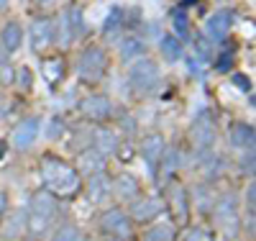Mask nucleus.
Returning <instances> with one entry per match:
<instances>
[{
	"mask_svg": "<svg viewBox=\"0 0 256 241\" xmlns=\"http://www.w3.org/2000/svg\"><path fill=\"white\" fill-rule=\"evenodd\" d=\"M41 180H44V190L52 192L54 198H74L82 187V177L77 167L64 162L54 154L41 157Z\"/></svg>",
	"mask_w": 256,
	"mask_h": 241,
	"instance_id": "1",
	"label": "nucleus"
},
{
	"mask_svg": "<svg viewBox=\"0 0 256 241\" xmlns=\"http://www.w3.org/2000/svg\"><path fill=\"white\" fill-rule=\"evenodd\" d=\"M59 215V203L52 192L46 190H38L34 192V198L28 203V210H26V233L34 238V241H41L54 226Z\"/></svg>",
	"mask_w": 256,
	"mask_h": 241,
	"instance_id": "2",
	"label": "nucleus"
},
{
	"mask_svg": "<svg viewBox=\"0 0 256 241\" xmlns=\"http://www.w3.org/2000/svg\"><path fill=\"white\" fill-rule=\"evenodd\" d=\"M162 85V72L159 64L154 59H138L131 70H128V87L138 95V98H148L159 90Z\"/></svg>",
	"mask_w": 256,
	"mask_h": 241,
	"instance_id": "3",
	"label": "nucleus"
},
{
	"mask_svg": "<svg viewBox=\"0 0 256 241\" xmlns=\"http://www.w3.org/2000/svg\"><path fill=\"white\" fill-rule=\"evenodd\" d=\"M210 213H212L216 226L228 238H236L238 236V231H241V215H238V198L233 192H226L223 198H218Z\"/></svg>",
	"mask_w": 256,
	"mask_h": 241,
	"instance_id": "4",
	"label": "nucleus"
},
{
	"mask_svg": "<svg viewBox=\"0 0 256 241\" xmlns=\"http://www.w3.org/2000/svg\"><path fill=\"white\" fill-rule=\"evenodd\" d=\"M108 72V54H105L102 47L98 44H90L88 49L80 54V62H77V77L82 82H100Z\"/></svg>",
	"mask_w": 256,
	"mask_h": 241,
	"instance_id": "5",
	"label": "nucleus"
},
{
	"mask_svg": "<svg viewBox=\"0 0 256 241\" xmlns=\"http://www.w3.org/2000/svg\"><path fill=\"white\" fill-rule=\"evenodd\" d=\"M100 226H102L105 233L118 238V241H131V236H134V221H131V215H128L123 208L105 210L100 215Z\"/></svg>",
	"mask_w": 256,
	"mask_h": 241,
	"instance_id": "6",
	"label": "nucleus"
},
{
	"mask_svg": "<svg viewBox=\"0 0 256 241\" xmlns=\"http://www.w3.org/2000/svg\"><path fill=\"white\" fill-rule=\"evenodd\" d=\"M190 139H192V146L198 151L212 149V144L218 139V128H216V121H212V116L208 111H200L195 116V121L190 126Z\"/></svg>",
	"mask_w": 256,
	"mask_h": 241,
	"instance_id": "7",
	"label": "nucleus"
},
{
	"mask_svg": "<svg viewBox=\"0 0 256 241\" xmlns=\"http://www.w3.org/2000/svg\"><path fill=\"white\" fill-rule=\"evenodd\" d=\"M166 198H169V210H172L174 221L184 223L187 215H190V205H192L187 187L180 185L177 180H169V185H166Z\"/></svg>",
	"mask_w": 256,
	"mask_h": 241,
	"instance_id": "8",
	"label": "nucleus"
},
{
	"mask_svg": "<svg viewBox=\"0 0 256 241\" xmlns=\"http://www.w3.org/2000/svg\"><path fill=\"white\" fill-rule=\"evenodd\" d=\"M38 128H41L38 118H24V121H20V123L13 128V134H10V144H13V149H16V151H26V149H31L34 141L38 139Z\"/></svg>",
	"mask_w": 256,
	"mask_h": 241,
	"instance_id": "9",
	"label": "nucleus"
},
{
	"mask_svg": "<svg viewBox=\"0 0 256 241\" xmlns=\"http://www.w3.org/2000/svg\"><path fill=\"white\" fill-rule=\"evenodd\" d=\"M162 210H164V200L162 198H144V200H134L131 203L128 215H131L134 223H148V221H154Z\"/></svg>",
	"mask_w": 256,
	"mask_h": 241,
	"instance_id": "10",
	"label": "nucleus"
},
{
	"mask_svg": "<svg viewBox=\"0 0 256 241\" xmlns=\"http://www.w3.org/2000/svg\"><path fill=\"white\" fill-rule=\"evenodd\" d=\"M162 154H164V141L159 134H152L146 136V141L141 144V159L146 162L152 177H159V162H162Z\"/></svg>",
	"mask_w": 256,
	"mask_h": 241,
	"instance_id": "11",
	"label": "nucleus"
},
{
	"mask_svg": "<svg viewBox=\"0 0 256 241\" xmlns=\"http://www.w3.org/2000/svg\"><path fill=\"white\" fill-rule=\"evenodd\" d=\"M31 49L34 52H46V47H52V41H54V24H52V18H36L31 29Z\"/></svg>",
	"mask_w": 256,
	"mask_h": 241,
	"instance_id": "12",
	"label": "nucleus"
},
{
	"mask_svg": "<svg viewBox=\"0 0 256 241\" xmlns=\"http://www.w3.org/2000/svg\"><path fill=\"white\" fill-rule=\"evenodd\" d=\"M82 113H84V118L92 121V123H102L105 118H110L113 105H110V100L105 95H88L82 100Z\"/></svg>",
	"mask_w": 256,
	"mask_h": 241,
	"instance_id": "13",
	"label": "nucleus"
},
{
	"mask_svg": "<svg viewBox=\"0 0 256 241\" xmlns=\"http://www.w3.org/2000/svg\"><path fill=\"white\" fill-rule=\"evenodd\" d=\"M233 26V11H218L216 16H210L208 26H205V39L212 44V41H223L228 36Z\"/></svg>",
	"mask_w": 256,
	"mask_h": 241,
	"instance_id": "14",
	"label": "nucleus"
},
{
	"mask_svg": "<svg viewBox=\"0 0 256 241\" xmlns=\"http://www.w3.org/2000/svg\"><path fill=\"white\" fill-rule=\"evenodd\" d=\"M92 149L98 151V154H102V157H113V154H118V149H120V139H118V134L113 128H95L92 131Z\"/></svg>",
	"mask_w": 256,
	"mask_h": 241,
	"instance_id": "15",
	"label": "nucleus"
},
{
	"mask_svg": "<svg viewBox=\"0 0 256 241\" xmlns=\"http://www.w3.org/2000/svg\"><path fill=\"white\" fill-rule=\"evenodd\" d=\"M110 192H113V182L105 172H98V174H92V177H88V198H90V203H95V205L105 203L110 198Z\"/></svg>",
	"mask_w": 256,
	"mask_h": 241,
	"instance_id": "16",
	"label": "nucleus"
},
{
	"mask_svg": "<svg viewBox=\"0 0 256 241\" xmlns=\"http://www.w3.org/2000/svg\"><path fill=\"white\" fill-rule=\"evenodd\" d=\"M113 195L123 203H128V200L134 203L141 195V185L136 182V177H131V174H120V177L113 182Z\"/></svg>",
	"mask_w": 256,
	"mask_h": 241,
	"instance_id": "17",
	"label": "nucleus"
},
{
	"mask_svg": "<svg viewBox=\"0 0 256 241\" xmlns=\"http://www.w3.org/2000/svg\"><path fill=\"white\" fill-rule=\"evenodd\" d=\"M228 144L236 146V149H254V126L233 123L228 128Z\"/></svg>",
	"mask_w": 256,
	"mask_h": 241,
	"instance_id": "18",
	"label": "nucleus"
},
{
	"mask_svg": "<svg viewBox=\"0 0 256 241\" xmlns=\"http://www.w3.org/2000/svg\"><path fill=\"white\" fill-rule=\"evenodd\" d=\"M80 177L82 174H88V177H92V174L98 172H105V157L98 154L95 149H84L82 154H80Z\"/></svg>",
	"mask_w": 256,
	"mask_h": 241,
	"instance_id": "19",
	"label": "nucleus"
},
{
	"mask_svg": "<svg viewBox=\"0 0 256 241\" xmlns=\"http://www.w3.org/2000/svg\"><path fill=\"white\" fill-rule=\"evenodd\" d=\"M20 41H24V29H20V24H16V21L6 24L3 31H0V49L3 52H16L20 47Z\"/></svg>",
	"mask_w": 256,
	"mask_h": 241,
	"instance_id": "20",
	"label": "nucleus"
},
{
	"mask_svg": "<svg viewBox=\"0 0 256 241\" xmlns=\"http://www.w3.org/2000/svg\"><path fill=\"white\" fill-rule=\"evenodd\" d=\"M182 164H184V159H182V151H180L177 146L164 149L162 162H159V167H162V177H164V180H172V177H174V172H177Z\"/></svg>",
	"mask_w": 256,
	"mask_h": 241,
	"instance_id": "21",
	"label": "nucleus"
},
{
	"mask_svg": "<svg viewBox=\"0 0 256 241\" xmlns=\"http://www.w3.org/2000/svg\"><path fill=\"white\" fill-rule=\"evenodd\" d=\"M146 54V44H144V39H138V36H126L123 41H120V59L128 64V62H134V59H138V57H144Z\"/></svg>",
	"mask_w": 256,
	"mask_h": 241,
	"instance_id": "22",
	"label": "nucleus"
},
{
	"mask_svg": "<svg viewBox=\"0 0 256 241\" xmlns=\"http://www.w3.org/2000/svg\"><path fill=\"white\" fill-rule=\"evenodd\" d=\"M198 154L202 157V159H200V167H202V172H205V180H216L218 174H220V169H223V159H220L218 154H212L210 149L198 151Z\"/></svg>",
	"mask_w": 256,
	"mask_h": 241,
	"instance_id": "23",
	"label": "nucleus"
},
{
	"mask_svg": "<svg viewBox=\"0 0 256 241\" xmlns=\"http://www.w3.org/2000/svg\"><path fill=\"white\" fill-rule=\"evenodd\" d=\"M190 198H195V205H198V210H200L202 215H208V213L212 210V205H216V200H212V192H210L208 185H195V187H192V192H190Z\"/></svg>",
	"mask_w": 256,
	"mask_h": 241,
	"instance_id": "24",
	"label": "nucleus"
},
{
	"mask_svg": "<svg viewBox=\"0 0 256 241\" xmlns=\"http://www.w3.org/2000/svg\"><path fill=\"white\" fill-rule=\"evenodd\" d=\"M126 24V16H123V8H110V13H108V18H105V26H102V34L105 36H116L118 31H120V26Z\"/></svg>",
	"mask_w": 256,
	"mask_h": 241,
	"instance_id": "25",
	"label": "nucleus"
},
{
	"mask_svg": "<svg viewBox=\"0 0 256 241\" xmlns=\"http://www.w3.org/2000/svg\"><path fill=\"white\" fill-rule=\"evenodd\" d=\"M162 52H164V57H166L169 62L182 59V41H180L177 36H164V39H162Z\"/></svg>",
	"mask_w": 256,
	"mask_h": 241,
	"instance_id": "26",
	"label": "nucleus"
},
{
	"mask_svg": "<svg viewBox=\"0 0 256 241\" xmlns=\"http://www.w3.org/2000/svg\"><path fill=\"white\" fill-rule=\"evenodd\" d=\"M52 241H84V238H82V231L74 223H62Z\"/></svg>",
	"mask_w": 256,
	"mask_h": 241,
	"instance_id": "27",
	"label": "nucleus"
},
{
	"mask_svg": "<svg viewBox=\"0 0 256 241\" xmlns=\"http://www.w3.org/2000/svg\"><path fill=\"white\" fill-rule=\"evenodd\" d=\"M67 21H70V29H72V34H74V39L77 36H82L84 34V21H82V11L80 8H70L67 13Z\"/></svg>",
	"mask_w": 256,
	"mask_h": 241,
	"instance_id": "28",
	"label": "nucleus"
},
{
	"mask_svg": "<svg viewBox=\"0 0 256 241\" xmlns=\"http://www.w3.org/2000/svg\"><path fill=\"white\" fill-rule=\"evenodd\" d=\"M172 238H174V233L169 226H152L144 236V241H172Z\"/></svg>",
	"mask_w": 256,
	"mask_h": 241,
	"instance_id": "29",
	"label": "nucleus"
},
{
	"mask_svg": "<svg viewBox=\"0 0 256 241\" xmlns=\"http://www.w3.org/2000/svg\"><path fill=\"white\" fill-rule=\"evenodd\" d=\"M180 241H216V236H212L208 228H200V226H192L182 233Z\"/></svg>",
	"mask_w": 256,
	"mask_h": 241,
	"instance_id": "30",
	"label": "nucleus"
},
{
	"mask_svg": "<svg viewBox=\"0 0 256 241\" xmlns=\"http://www.w3.org/2000/svg\"><path fill=\"white\" fill-rule=\"evenodd\" d=\"M172 24H174V29H177V34L182 36V39H190V24H187V16H184V11H174L172 13Z\"/></svg>",
	"mask_w": 256,
	"mask_h": 241,
	"instance_id": "31",
	"label": "nucleus"
},
{
	"mask_svg": "<svg viewBox=\"0 0 256 241\" xmlns=\"http://www.w3.org/2000/svg\"><path fill=\"white\" fill-rule=\"evenodd\" d=\"M62 59H54V62H44V75H49V82L54 85L59 77H62Z\"/></svg>",
	"mask_w": 256,
	"mask_h": 241,
	"instance_id": "32",
	"label": "nucleus"
},
{
	"mask_svg": "<svg viewBox=\"0 0 256 241\" xmlns=\"http://www.w3.org/2000/svg\"><path fill=\"white\" fill-rule=\"evenodd\" d=\"M195 47H198V59L208 62V59L212 57V44H210L205 36H198V39H195Z\"/></svg>",
	"mask_w": 256,
	"mask_h": 241,
	"instance_id": "33",
	"label": "nucleus"
},
{
	"mask_svg": "<svg viewBox=\"0 0 256 241\" xmlns=\"http://www.w3.org/2000/svg\"><path fill=\"white\" fill-rule=\"evenodd\" d=\"M254 205H256V185L251 180L246 185V210H248V215H254Z\"/></svg>",
	"mask_w": 256,
	"mask_h": 241,
	"instance_id": "34",
	"label": "nucleus"
},
{
	"mask_svg": "<svg viewBox=\"0 0 256 241\" xmlns=\"http://www.w3.org/2000/svg\"><path fill=\"white\" fill-rule=\"evenodd\" d=\"M230 67H233V54H230V52L220 54V59L216 62V70H220V72H228Z\"/></svg>",
	"mask_w": 256,
	"mask_h": 241,
	"instance_id": "35",
	"label": "nucleus"
},
{
	"mask_svg": "<svg viewBox=\"0 0 256 241\" xmlns=\"http://www.w3.org/2000/svg\"><path fill=\"white\" fill-rule=\"evenodd\" d=\"M241 169H244L246 177H251V180H254V151H251V154H246V157L241 159Z\"/></svg>",
	"mask_w": 256,
	"mask_h": 241,
	"instance_id": "36",
	"label": "nucleus"
},
{
	"mask_svg": "<svg viewBox=\"0 0 256 241\" xmlns=\"http://www.w3.org/2000/svg\"><path fill=\"white\" fill-rule=\"evenodd\" d=\"M59 134H62V121H59V118H54V121L49 123L46 136H49V139H59Z\"/></svg>",
	"mask_w": 256,
	"mask_h": 241,
	"instance_id": "37",
	"label": "nucleus"
},
{
	"mask_svg": "<svg viewBox=\"0 0 256 241\" xmlns=\"http://www.w3.org/2000/svg\"><path fill=\"white\" fill-rule=\"evenodd\" d=\"M120 126H123V131H128L131 136L136 134V123H134V118H131V116H123V118H120Z\"/></svg>",
	"mask_w": 256,
	"mask_h": 241,
	"instance_id": "38",
	"label": "nucleus"
},
{
	"mask_svg": "<svg viewBox=\"0 0 256 241\" xmlns=\"http://www.w3.org/2000/svg\"><path fill=\"white\" fill-rule=\"evenodd\" d=\"M18 77H20V87H24V90H28V87H31V70H20L18 72Z\"/></svg>",
	"mask_w": 256,
	"mask_h": 241,
	"instance_id": "39",
	"label": "nucleus"
},
{
	"mask_svg": "<svg viewBox=\"0 0 256 241\" xmlns=\"http://www.w3.org/2000/svg\"><path fill=\"white\" fill-rule=\"evenodd\" d=\"M187 70H190L192 75H198V77H200V62H198L195 57H187Z\"/></svg>",
	"mask_w": 256,
	"mask_h": 241,
	"instance_id": "40",
	"label": "nucleus"
},
{
	"mask_svg": "<svg viewBox=\"0 0 256 241\" xmlns=\"http://www.w3.org/2000/svg\"><path fill=\"white\" fill-rule=\"evenodd\" d=\"M6 210H8V195H6L3 190H0V218L6 215Z\"/></svg>",
	"mask_w": 256,
	"mask_h": 241,
	"instance_id": "41",
	"label": "nucleus"
},
{
	"mask_svg": "<svg viewBox=\"0 0 256 241\" xmlns=\"http://www.w3.org/2000/svg\"><path fill=\"white\" fill-rule=\"evenodd\" d=\"M233 82H236L241 90H248V82H246V77L244 75H233Z\"/></svg>",
	"mask_w": 256,
	"mask_h": 241,
	"instance_id": "42",
	"label": "nucleus"
}]
</instances>
